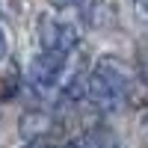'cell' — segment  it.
Here are the masks:
<instances>
[{
  "label": "cell",
  "instance_id": "1",
  "mask_svg": "<svg viewBox=\"0 0 148 148\" xmlns=\"http://www.w3.org/2000/svg\"><path fill=\"white\" fill-rule=\"evenodd\" d=\"M127 95H130V74H127V68L121 65L116 56H101L95 71L86 77L83 98H89L101 113H116V110L125 107Z\"/></svg>",
  "mask_w": 148,
  "mask_h": 148
},
{
  "label": "cell",
  "instance_id": "2",
  "mask_svg": "<svg viewBox=\"0 0 148 148\" xmlns=\"http://www.w3.org/2000/svg\"><path fill=\"white\" fill-rule=\"evenodd\" d=\"M39 42H42L45 53L65 56V53H71L74 47H77L80 36H77V30H74V24L56 18L53 12H45V15L39 18Z\"/></svg>",
  "mask_w": 148,
  "mask_h": 148
},
{
  "label": "cell",
  "instance_id": "3",
  "mask_svg": "<svg viewBox=\"0 0 148 148\" xmlns=\"http://www.w3.org/2000/svg\"><path fill=\"white\" fill-rule=\"evenodd\" d=\"M65 74V56L59 53H39L30 62V86L36 95H53V89H59Z\"/></svg>",
  "mask_w": 148,
  "mask_h": 148
},
{
  "label": "cell",
  "instance_id": "4",
  "mask_svg": "<svg viewBox=\"0 0 148 148\" xmlns=\"http://www.w3.org/2000/svg\"><path fill=\"white\" fill-rule=\"evenodd\" d=\"M18 127H21V136L24 139L39 142V139H45L47 133L53 130V119L47 116V113H42V110H27V113L21 116Z\"/></svg>",
  "mask_w": 148,
  "mask_h": 148
},
{
  "label": "cell",
  "instance_id": "5",
  "mask_svg": "<svg viewBox=\"0 0 148 148\" xmlns=\"http://www.w3.org/2000/svg\"><path fill=\"white\" fill-rule=\"evenodd\" d=\"M86 21H89L92 27H110V24L116 21L113 6H107V3H92L89 12H86Z\"/></svg>",
  "mask_w": 148,
  "mask_h": 148
},
{
  "label": "cell",
  "instance_id": "6",
  "mask_svg": "<svg viewBox=\"0 0 148 148\" xmlns=\"http://www.w3.org/2000/svg\"><path fill=\"white\" fill-rule=\"evenodd\" d=\"M68 148H104V136L98 130H86V133H80L77 139H71Z\"/></svg>",
  "mask_w": 148,
  "mask_h": 148
},
{
  "label": "cell",
  "instance_id": "7",
  "mask_svg": "<svg viewBox=\"0 0 148 148\" xmlns=\"http://www.w3.org/2000/svg\"><path fill=\"white\" fill-rule=\"evenodd\" d=\"M51 3H53L56 9H68V6H80L83 0H51Z\"/></svg>",
  "mask_w": 148,
  "mask_h": 148
},
{
  "label": "cell",
  "instance_id": "8",
  "mask_svg": "<svg viewBox=\"0 0 148 148\" xmlns=\"http://www.w3.org/2000/svg\"><path fill=\"white\" fill-rule=\"evenodd\" d=\"M6 51V36H3V27H0V53Z\"/></svg>",
  "mask_w": 148,
  "mask_h": 148
},
{
  "label": "cell",
  "instance_id": "9",
  "mask_svg": "<svg viewBox=\"0 0 148 148\" xmlns=\"http://www.w3.org/2000/svg\"><path fill=\"white\" fill-rule=\"evenodd\" d=\"M56 148H68V145H56Z\"/></svg>",
  "mask_w": 148,
  "mask_h": 148
},
{
  "label": "cell",
  "instance_id": "10",
  "mask_svg": "<svg viewBox=\"0 0 148 148\" xmlns=\"http://www.w3.org/2000/svg\"><path fill=\"white\" fill-rule=\"evenodd\" d=\"M113 148H116V145H113Z\"/></svg>",
  "mask_w": 148,
  "mask_h": 148
}]
</instances>
